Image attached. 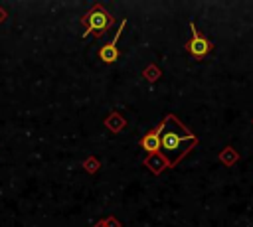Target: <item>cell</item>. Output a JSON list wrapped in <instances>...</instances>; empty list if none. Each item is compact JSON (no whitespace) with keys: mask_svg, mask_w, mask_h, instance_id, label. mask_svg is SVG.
<instances>
[{"mask_svg":"<svg viewBox=\"0 0 253 227\" xmlns=\"http://www.w3.org/2000/svg\"><path fill=\"white\" fill-rule=\"evenodd\" d=\"M196 144V136L190 132H184V126L178 122L176 116H166L162 122V138H160V150L168 158L170 164H176L180 156Z\"/></svg>","mask_w":253,"mask_h":227,"instance_id":"cell-1","label":"cell"},{"mask_svg":"<svg viewBox=\"0 0 253 227\" xmlns=\"http://www.w3.org/2000/svg\"><path fill=\"white\" fill-rule=\"evenodd\" d=\"M83 22L87 24V32H85V36H89V34L103 36L105 30L109 28V24L113 22V18H111V14H109L103 6H95V8H91V10L85 14Z\"/></svg>","mask_w":253,"mask_h":227,"instance_id":"cell-2","label":"cell"},{"mask_svg":"<svg viewBox=\"0 0 253 227\" xmlns=\"http://www.w3.org/2000/svg\"><path fill=\"white\" fill-rule=\"evenodd\" d=\"M190 30H192V39L186 43L188 53L194 55V57H204V55H208L210 49H211V43H210L204 36H200V34L196 32V26H194V24H190Z\"/></svg>","mask_w":253,"mask_h":227,"instance_id":"cell-3","label":"cell"},{"mask_svg":"<svg viewBox=\"0 0 253 227\" xmlns=\"http://www.w3.org/2000/svg\"><path fill=\"white\" fill-rule=\"evenodd\" d=\"M125 26H126V20H123V22H121V26H119V30H117L115 38L99 49V57H101V61H103V63H115V61L119 59V47H117V41H119L121 32L125 30Z\"/></svg>","mask_w":253,"mask_h":227,"instance_id":"cell-4","label":"cell"},{"mask_svg":"<svg viewBox=\"0 0 253 227\" xmlns=\"http://www.w3.org/2000/svg\"><path fill=\"white\" fill-rule=\"evenodd\" d=\"M160 138H162V124H158L156 128H152L150 132H146L140 140V146L148 152V154H156L160 150Z\"/></svg>","mask_w":253,"mask_h":227,"instance_id":"cell-5","label":"cell"},{"mask_svg":"<svg viewBox=\"0 0 253 227\" xmlns=\"http://www.w3.org/2000/svg\"><path fill=\"white\" fill-rule=\"evenodd\" d=\"M4 16H6V14H4V10H2V8H0V22H2V20H4Z\"/></svg>","mask_w":253,"mask_h":227,"instance_id":"cell-6","label":"cell"}]
</instances>
